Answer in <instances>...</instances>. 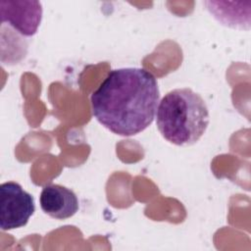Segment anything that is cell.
<instances>
[{"mask_svg": "<svg viewBox=\"0 0 251 251\" xmlns=\"http://www.w3.org/2000/svg\"><path fill=\"white\" fill-rule=\"evenodd\" d=\"M160 99L155 75L143 68L111 70L90 102L95 119L107 129L122 136H132L154 121Z\"/></svg>", "mask_w": 251, "mask_h": 251, "instance_id": "obj_1", "label": "cell"}, {"mask_svg": "<svg viewBox=\"0 0 251 251\" xmlns=\"http://www.w3.org/2000/svg\"><path fill=\"white\" fill-rule=\"evenodd\" d=\"M210 122L204 99L191 88H176L164 95L156 111V124L169 142L187 146L196 143Z\"/></svg>", "mask_w": 251, "mask_h": 251, "instance_id": "obj_2", "label": "cell"}, {"mask_svg": "<svg viewBox=\"0 0 251 251\" xmlns=\"http://www.w3.org/2000/svg\"><path fill=\"white\" fill-rule=\"evenodd\" d=\"M35 211L33 196L15 181L0 186V227L11 230L25 226Z\"/></svg>", "mask_w": 251, "mask_h": 251, "instance_id": "obj_3", "label": "cell"}, {"mask_svg": "<svg viewBox=\"0 0 251 251\" xmlns=\"http://www.w3.org/2000/svg\"><path fill=\"white\" fill-rule=\"evenodd\" d=\"M2 24H8L23 36L37 32L42 19V5L39 1H0Z\"/></svg>", "mask_w": 251, "mask_h": 251, "instance_id": "obj_4", "label": "cell"}, {"mask_svg": "<svg viewBox=\"0 0 251 251\" xmlns=\"http://www.w3.org/2000/svg\"><path fill=\"white\" fill-rule=\"evenodd\" d=\"M41 210L56 220H66L73 217L79 208L75 193L61 184L45 185L39 196Z\"/></svg>", "mask_w": 251, "mask_h": 251, "instance_id": "obj_5", "label": "cell"}, {"mask_svg": "<svg viewBox=\"0 0 251 251\" xmlns=\"http://www.w3.org/2000/svg\"><path fill=\"white\" fill-rule=\"evenodd\" d=\"M248 2L206 1L208 12L223 25L234 29L250 28V8H243Z\"/></svg>", "mask_w": 251, "mask_h": 251, "instance_id": "obj_6", "label": "cell"}]
</instances>
